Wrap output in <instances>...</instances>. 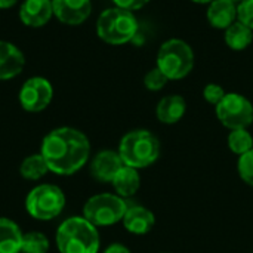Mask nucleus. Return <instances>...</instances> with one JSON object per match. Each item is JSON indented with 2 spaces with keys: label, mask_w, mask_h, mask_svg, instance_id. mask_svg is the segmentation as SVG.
Segmentation results:
<instances>
[{
  "label": "nucleus",
  "mask_w": 253,
  "mask_h": 253,
  "mask_svg": "<svg viewBox=\"0 0 253 253\" xmlns=\"http://www.w3.org/2000/svg\"><path fill=\"white\" fill-rule=\"evenodd\" d=\"M40 154L49 172L68 176L79 172L87 163L90 142L83 132L74 127H58L43 138Z\"/></svg>",
  "instance_id": "1"
},
{
  "label": "nucleus",
  "mask_w": 253,
  "mask_h": 253,
  "mask_svg": "<svg viewBox=\"0 0 253 253\" xmlns=\"http://www.w3.org/2000/svg\"><path fill=\"white\" fill-rule=\"evenodd\" d=\"M99 242L96 227L83 216L65 219L56 231V246L59 253H98Z\"/></svg>",
  "instance_id": "2"
},
{
  "label": "nucleus",
  "mask_w": 253,
  "mask_h": 253,
  "mask_svg": "<svg viewBox=\"0 0 253 253\" xmlns=\"http://www.w3.org/2000/svg\"><path fill=\"white\" fill-rule=\"evenodd\" d=\"M119 154L126 166L135 169L148 168L160 156V141L150 130H130L122 138L119 144Z\"/></svg>",
  "instance_id": "3"
},
{
  "label": "nucleus",
  "mask_w": 253,
  "mask_h": 253,
  "mask_svg": "<svg viewBox=\"0 0 253 253\" xmlns=\"http://www.w3.org/2000/svg\"><path fill=\"white\" fill-rule=\"evenodd\" d=\"M138 33V19L133 12L122 7L105 9L96 21L98 37L113 46H120L132 42Z\"/></svg>",
  "instance_id": "4"
},
{
  "label": "nucleus",
  "mask_w": 253,
  "mask_h": 253,
  "mask_svg": "<svg viewBox=\"0 0 253 253\" xmlns=\"http://www.w3.org/2000/svg\"><path fill=\"white\" fill-rule=\"evenodd\" d=\"M194 61V52L187 42L169 39L157 52L156 67L162 70L169 80H181L193 71Z\"/></svg>",
  "instance_id": "5"
},
{
  "label": "nucleus",
  "mask_w": 253,
  "mask_h": 253,
  "mask_svg": "<svg viewBox=\"0 0 253 253\" xmlns=\"http://www.w3.org/2000/svg\"><path fill=\"white\" fill-rule=\"evenodd\" d=\"M64 206L65 196L62 190L52 184H42L34 187L25 199L27 212L37 221L55 219L61 215Z\"/></svg>",
  "instance_id": "6"
},
{
  "label": "nucleus",
  "mask_w": 253,
  "mask_h": 253,
  "mask_svg": "<svg viewBox=\"0 0 253 253\" xmlns=\"http://www.w3.org/2000/svg\"><path fill=\"white\" fill-rule=\"evenodd\" d=\"M127 208L123 197L111 193H101L86 202L83 218L95 227H108L123 221Z\"/></svg>",
  "instance_id": "7"
},
{
  "label": "nucleus",
  "mask_w": 253,
  "mask_h": 253,
  "mask_svg": "<svg viewBox=\"0 0 253 253\" xmlns=\"http://www.w3.org/2000/svg\"><path fill=\"white\" fill-rule=\"evenodd\" d=\"M215 113L218 120L230 130L248 129L253 123L252 102L236 92L227 93L215 107Z\"/></svg>",
  "instance_id": "8"
},
{
  "label": "nucleus",
  "mask_w": 253,
  "mask_h": 253,
  "mask_svg": "<svg viewBox=\"0 0 253 253\" xmlns=\"http://www.w3.org/2000/svg\"><path fill=\"white\" fill-rule=\"evenodd\" d=\"M53 98V87L44 77L34 76L24 82L18 99L21 107L28 113H40L49 107Z\"/></svg>",
  "instance_id": "9"
},
{
  "label": "nucleus",
  "mask_w": 253,
  "mask_h": 253,
  "mask_svg": "<svg viewBox=\"0 0 253 253\" xmlns=\"http://www.w3.org/2000/svg\"><path fill=\"white\" fill-rule=\"evenodd\" d=\"M53 16L65 25H80L92 13V0H52Z\"/></svg>",
  "instance_id": "10"
},
{
  "label": "nucleus",
  "mask_w": 253,
  "mask_h": 253,
  "mask_svg": "<svg viewBox=\"0 0 253 253\" xmlns=\"http://www.w3.org/2000/svg\"><path fill=\"white\" fill-rule=\"evenodd\" d=\"M125 166L119 151L102 150L90 163V175L99 182H111L117 172Z\"/></svg>",
  "instance_id": "11"
},
{
  "label": "nucleus",
  "mask_w": 253,
  "mask_h": 253,
  "mask_svg": "<svg viewBox=\"0 0 253 253\" xmlns=\"http://www.w3.org/2000/svg\"><path fill=\"white\" fill-rule=\"evenodd\" d=\"M18 15L21 22L27 27H44L53 16L52 0H24Z\"/></svg>",
  "instance_id": "12"
},
{
  "label": "nucleus",
  "mask_w": 253,
  "mask_h": 253,
  "mask_svg": "<svg viewBox=\"0 0 253 253\" xmlns=\"http://www.w3.org/2000/svg\"><path fill=\"white\" fill-rule=\"evenodd\" d=\"M25 65L22 50L10 42L0 40V82L19 76Z\"/></svg>",
  "instance_id": "13"
},
{
  "label": "nucleus",
  "mask_w": 253,
  "mask_h": 253,
  "mask_svg": "<svg viewBox=\"0 0 253 253\" xmlns=\"http://www.w3.org/2000/svg\"><path fill=\"white\" fill-rule=\"evenodd\" d=\"M209 24L218 30H227L237 21V3L233 0H213L206 10Z\"/></svg>",
  "instance_id": "14"
},
{
  "label": "nucleus",
  "mask_w": 253,
  "mask_h": 253,
  "mask_svg": "<svg viewBox=\"0 0 253 253\" xmlns=\"http://www.w3.org/2000/svg\"><path fill=\"white\" fill-rule=\"evenodd\" d=\"M156 224V216L154 213L144 208V206H130L127 208L125 218H123V225L125 228L135 236H144L148 234Z\"/></svg>",
  "instance_id": "15"
},
{
  "label": "nucleus",
  "mask_w": 253,
  "mask_h": 253,
  "mask_svg": "<svg viewBox=\"0 0 253 253\" xmlns=\"http://www.w3.org/2000/svg\"><path fill=\"white\" fill-rule=\"evenodd\" d=\"M187 111V102L181 95L163 96L156 107V117L165 125L178 123Z\"/></svg>",
  "instance_id": "16"
},
{
  "label": "nucleus",
  "mask_w": 253,
  "mask_h": 253,
  "mask_svg": "<svg viewBox=\"0 0 253 253\" xmlns=\"http://www.w3.org/2000/svg\"><path fill=\"white\" fill-rule=\"evenodd\" d=\"M111 184H113L117 196L127 199V197H132L138 193V190L141 187V176H139L138 169L125 165L117 172V175L114 176Z\"/></svg>",
  "instance_id": "17"
},
{
  "label": "nucleus",
  "mask_w": 253,
  "mask_h": 253,
  "mask_svg": "<svg viewBox=\"0 0 253 253\" xmlns=\"http://www.w3.org/2000/svg\"><path fill=\"white\" fill-rule=\"evenodd\" d=\"M21 228L7 218H0V253H21Z\"/></svg>",
  "instance_id": "18"
},
{
  "label": "nucleus",
  "mask_w": 253,
  "mask_h": 253,
  "mask_svg": "<svg viewBox=\"0 0 253 253\" xmlns=\"http://www.w3.org/2000/svg\"><path fill=\"white\" fill-rule=\"evenodd\" d=\"M224 42L233 50H245L253 42V30L248 25L236 21L227 30H224Z\"/></svg>",
  "instance_id": "19"
},
{
  "label": "nucleus",
  "mask_w": 253,
  "mask_h": 253,
  "mask_svg": "<svg viewBox=\"0 0 253 253\" xmlns=\"http://www.w3.org/2000/svg\"><path fill=\"white\" fill-rule=\"evenodd\" d=\"M47 172H49V168L40 153L31 154L27 159H24V162L21 163V168H19L21 176L28 181H37V179L43 178Z\"/></svg>",
  "instance_id": "20"
},
{
  "label": "nucleus",
  "mask_w": 253,
  "mask_h": 253,
  "mask_svg": "<svg viewBox=\"0 0 253 253\" xmlns=\"http://www.w3.org/2000/svg\"><path fill=\"white\" fill-rule=\"evenodd\" d=\"M227 142H228V148L239 157L246 154L253 148V136L248 129L231 130Z\"/></svg>",
  "instance_id": "21"
},
{
  "label": "nucleus",
  "mask_w": 253,
  "mask_h": 253,
  "mask_svg": "<svg viewBox=\"0 0 253 253\" xmlns=\"http://www.w3.org/2000/svg\"><path fill=\"white\" fill-rule=\"evenodd\" d=\"M49 240L39 231H30L22 236L21 253H47Z\"/></svg>",
  "instance_id": "22"
},
{
  "label": "nucleus",
  "mask_w": 253,
  "mask_h": 253,
  "mask_svg": "<svg viewBox=\"0 0 253 253\" xmlns=\"http://www.w3.org/2000/svg\"><path fill=\"white\" fill-rule=\"evenodd\" d=\"M237 172L242 181L248 185L253 187V148L246 154L239 157L237 162Z\"/></svg>",
  "instance_id": "23"
},
{
  "label": "nucleus",
  "mask_w": 253,
  "mask_h": 253,
  "mask_svg": "<svg viewBox=\"0 0 253 253\" xmlns=\"http://www.w3.org/2000/svg\"><path fill=\"white\" fill-rule=\"evenodd\" d=\"M169 79L163 74L162 70H159L157 67L151 68L145 77H144V84L148 90L151 92H157V90H162L166 84H168Z\"/></svg>",
  "instance_id": "24"
},
{
  "label": "nucleus",
  "mask_w": 253,
  "mask_h": 253,
  "mask_svg": "<svg viewBox=\"0 0 253 253\" xmlns=\"http://www.w3.org/2000/svg\"><path fill=\"white\" fill-rule=\"evenodd\" d=\"M225 95H227V92L224 90V87L216 84V83H209L203 89V98L215 107L224 99Z\"/></svg>",
  "instance_id": "25"
},
{
  "label": "nucleus",
  "mask_w": 253,
  "mask_h": 253,
  "mask_svg": "<svg viewBox=\"0 0 253 253\" xmlns=\"http://www.w3.org/2000/svg\"><path fill=\"white\" fill-rule=\"evenodd\" d=\"M237 21L253 30V0H243L237 3Z\"/></svg>",
  "instance_id": "26"
},
{
  "label": "nucleus",
  "mask_w": 253,
  "mask_h": 253,
  "mask_svg": "<svg viewBox=\"0 0 253 253\" xmlns=\"http://www.w3.org/2000/svg\"><path fill=\"white\" fill-rule=\"evenodd\" d=\"M150 0H113V3L117 6V7H122V9H126V10H139L142 9Z\"/></svg>",
  "instance_id": "27"
},
{
  "label": "nucleus",
  "mask_w": 253,
  "mask_h": 253,
  "mask_svg": "<svg viewBox=\"0 0 253 253\" xmlns=\"http://www.w3.org/2000/svg\"><path fill=\"white\" fill-rule=\"evenodd\" d=\"M104 253H132L125 245H122V243H113V245H110Z\"/></svg>",
  "instance_id": "28"
},
{
  "label": "nucleus",
  "mask_w": 253,
  "mask_h": 253,
  "mask_svg": "<svg viewBox=\"0 0 253 253\" xmlns=\"http://www.w3.org/2000/svg\"><path fill=\"white\" fill-rule=\"evenodd\" d=\"M18 3V0H0V9H9L12 6H15Z\"/></svg>",
  "instance_id": "29"
},
{
  "label": "nucleus",
  "mask_w": 253,
  "mask_h": 253,
  "mask_svg": "<svg viewBox=\"0 0 253 253\" xmlns=\"http://www.w3.org/2000/svg\"><path fill=\"white\" fill-rule=\"evenodd\" d=\"M191 1L199 3V4H209V3H211V1H213V0H191Z\"/></svg>",
  "instance_id": "30"
},
{
  "label": "nucleus",
  "mask_w": 253,
  "mask_h": 253,
  "mask_svg": "<svg viewBox=\"0 0 253 253\" xmlns=\"http://www.w3.org/2000/svg\"><path fill=\"white\" fill-rule=\"evenodd\" d=\"M233 1H236V3H240V1H243V0H233Z\"/></svg>",
  "instance_id": "31"
},
{
  "label": "nucleus",
  "mask_w": 253,
  "mask_h": 253,
  "mask_svg": "<svg viewBox=\"0 0 253 253\" xmlns=\"http://www.w3.org/2000/svg\"><path fill=\"white\" fill-rule=\"evenodd\" d=\"M166 253H168V252H166Z\"/></svg>",
  "instance_id": "32"
}]
</instances>
